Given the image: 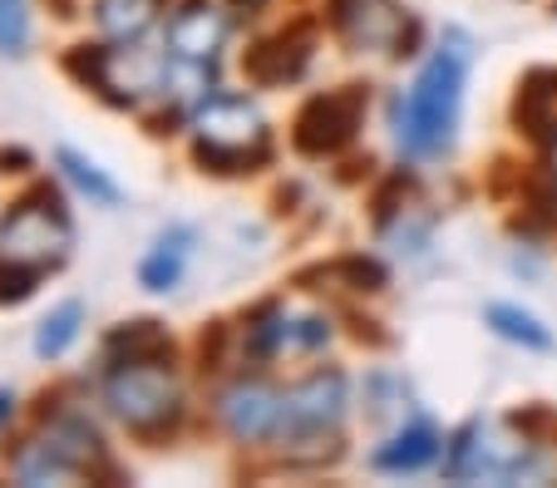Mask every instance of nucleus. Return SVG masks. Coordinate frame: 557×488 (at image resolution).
<instances>
[{"instance_id":"dca6fc26","label":"nucleus","mask_w":557,"mask_h":488,"mask_svg":"<svg viewBox=\"0 0 557 488\" xmlns=\"http://www.w3.org/2000/svg\"><path fill=\"white\" fill-rule=\"evenodd\" d=\"M188 242H193L188 227H173V233H163L153 242V252L144 256V266H138V281H144L148 291H173V287H178V276H183Z\"/></svg>"},{"instance_id":"4be33fe9","label":"nucleus","mask_w":557,"mask_h":488,"mask_svg":"<svg viewBox=\"0 0 557 488\" xmlns=\"http://www.w3.org/2000/svg\"><path fill=\"white\" fill-rule=\"evenodd\" d=\"M35 276L30 266H15V262H0V301H25L35 291Z\"/></svg>"},{"instance_id":"1a4fd4ad","label":"nucleus","mask_w":557,"mask_h":488,"mask_svg":"<svg viewBox=\"0 0 557 488\" xmlns=\"http://www.w3.org/2000/svg\"><path fill=\"white\" fill-rule=\"evenodd\" d=\"M222 420L237 439H276L282 435V395L262 380H243L222 395Z\"/></svg>"},{"instance_id":"2eb2a0df","label":"nucleus","mask_w":557,"mask_h":488,"mask_svg":"<svg viewBox=\"0 0 557 488\" xmlns=\"http://www.w3.org/2000/svg\"><path fill=\"white\" fill-rule=\"evenodd\" d=\"M173 340L163 336L158 321H134V326L109 336V365H144V361H169Z\"/></svg>"},{"instance_id":"6ab92c4d","label":"nucleus","mask_w":557,"mask_h":488,"mask_svg":"<svg viewBox=\"0 0 557 488\" xmlns=\"http://www.w3.org/2000/svg\"><path fill=\"white\" fill-rule=\"evenodd\" d=\"M488 326L498 330L504 340H518V346H528V351H547L553 346V336H547V326L537 316H528V311H518V306H488Z\"/></svg>"},{"instance_id":"ddd939ff","label":"nucleus","mask_w":557,"mask_h":488,"mask_svg":"<svg viewBox=\"0 0 557 488\" xmlns=\"http://www.w3.org/2000/svg\"><path fill=\"white\" fill-rule=\"evenodd\" d=\"M434 454H440V435H434L430 425H410L389 439V445L375 449V468L380 474H414V468H424Z\"/></svg>"},{"instance_id":"f257e3e1","label":"nucleus","mask_w":557,"mask_h":488,"mask_svg":"<svg viewBox=\"0 0 557 488\" xmlns=\"http://www.w3.org/2000/svg\"><path fill=\"white\" fill-rule=\"evenodd\" d=\"M463 70H469V45L463 35H449V50H434L405 99L395 104V138L410 159H434L454 143L463 104Z\"/></svg>"},{"instance_id":"423d86ee","label":"nucleus","mask_w":557,"mask_h":488,"mask_svg":"<svg viewBox=\"0 0 557 488\" xmlns=\"http://www.w3.org/2000/svg\"><path fill=\"white\" fill-rule=\"evenodd\" d=\"M360 114H366V95L360 89H336V95H321L301 109L296 118V149L321 159V153L346 149L360 128Z\"/></svg>"},{"instance_id":"aec40b11","label":"nucleus","mask_w":557,"mask_h":488,"mask_svg":"<svg viewBox=\"0 0 557 488\" xmlns=\"http://www.w3.org/2000/svg\"><path fill=\"white\" fill-rule=\"evenodd\" d=\"M79 321H85V311L74 306V301H64L60 311H50V316L40 321V330H35V351H40L45 361L64 355L74 346V336H79Z\"/></svg>"},{"instance_id":"f8f14e48","label":"nucleus","mask_w":557,"mask_h":488,"mask_svg":"<svg viewBox=\"0 0 557 488\" xmlns=\"http://www.w3.org/2000/svg\"><path fill=\"white\" fill-rule=\"evenodd\" d=\"M306 70V35H282V40H267L247 54V79L257 85H286Z\"/></svg>"},{"instance_id":"b1692460","label":"nucleus","mask_w":557,"mask_h":488,"mask_svg":"<svg viewBox=\"0 0 557 488\" xmlns=\"http://www.w3.org/2000/svg\"><path fill=\"white\" fill-rule=\"evenodd\" d=\"M553 168H557V153H553Z\"/></svg>"},{"instance_id":"a211bd4d","label":"nucleus","mask_w":557,"mask_h":488,"mask_svg":"<svg viewBox=\"0 0 557 488\" xmlns=\"http://www.w3.org/2000/svg\"><path fill=\"white\" fill-rule=\"evenodd\" d=\"M54 159H60L64 178H70L79 192H89L99 208H119V198H124V192H119L114 178H104V168H99V163H89L85 153H74V149H60Z\"/></svg>"},{"instance_id":"9b49d317","label":"nucleus","mask_w":557,"mask_h":488,"mask_svg":"<svg viewBox=\"0 0 557 488\" xmlns=\"http://www.w3.org/2000/svg\"><path fill=\"white\" fill-rule=\"evenodd\" d=\"M222 35H227V15L212 5V0H188L169 25V45L178 60H202L208 64L218 54Z\"/></svg>"},{"instance_id":"412c9836","label":"nucleus","mask_w":557,"mask_h":488,"mask_svg":"<svg viewBox=\"0 0 557 488\" xmlns=\"http://www.w3.org/2000/svg\"><path fill=\"white\" fill-rule=\"evenodd\" d=\"M30 40V21H25V0H0V50L21 54Z\"/></svg>"},{"instance_id":"6e6552de","label":"nucleus","mask_w":557,"mask_h":488,"mask_svg":"<svg viewBox=\"0 0 557 488\" xmlns=\"http://www.w3.org/2000/svg\"><path fill=\"white\" fill-rule=\"evenodd\" d=\"M336 25L356 50H389L410 54L405 45L414 40V25L395 0H336Z\"/></svg>"},{"instance_id":"0eeeda50","label":"nucleus","mask_w":557,"mask_h":488,"mask_svg":"<svg viewBox=\"0 0 557 488\" xmlns=\"http://www.w3.org/2000/svg\"><path fill=\"white\" fill-rule=\"evenodd\" d=\"M341 420H346V375L341 371H315L311 380L282 395V435H315V429H336Z\"/></svg>"},{"instance_id":"7ed1b4c3","label":"nucleus","mask_w":557,"mask_h":488,"mask_svg":"<svg viewBox=\"0 0 557 488\" xmlns=\"http://www.w3.org/2000/svg\"><path fill=\"white\" fill-rule=\"evenodd\" d=\"M64 252H70V223H64L60 198H54L50 188L30 192V198L0 223V262L45 272V266L64 262Z\"/></svg>"},{"instance_id":"9d476101","label":"nucleus","mask_w":557,"mask_h":488,"mask_svg":"<svg viewBox=\"0 0 557 488\" xmlns=\"http://www.w3.org/2000/svg\"><path fill=\"white\" fill-rule=\"evenodd\" d=\"M40 449H45V454H50L70 478H85V474L114 478V464H109V454H104V445H99V435H95L89 425H79V420H64V425H54L50 435L40 439Z\"/></svg>"},{"instance_id":"39448f33","label":"nucleus","mask_w":557,"mask_h":488,"mask_svg":"<svg viewBox=\"0 0 557 488\" xmlns=\"http://www.w3.org/2000/svg\"><path fill=\"white\" fill-rule=\"evenodd\" d=\"M74 75L89 79L114 104H134V99H144L148 89L169 79V64L144 50H85L74 54Z\"/></svg>"},{"instance_id":"5701e85b","label":"nucleus","mask_w":557,"mask_h":488,"mask_svg":"<svg viewBox=\"0 0 557 488\" xmlns=\"http://www.w3.org/2000/svg\"><path fill=\"white\" fill-rule=\"evenodd\" d=\"M11 410H15V395H11V390H0V425L11 420Z\"/></svg>"},{"instance_id":"f03ea898","label":"nucleus","mask_w":557,"mask_h":488,"mask_svg":"<svg viewBox=\"0 0 557 488\" xmlns=\"http://www.w3.org/2000/svg\"><path fill=\"white\" fill-rule=\"evenodd\" d=\"M193 128H198V159L222 173H237L247 163L267 159V118L247 99L232 95L202 99L198 114H193Z\"/></svg>"},{"instance_id":"f3484780","label":"nucleus","mask_w":557,"mask_h":488,"mask_svg":"<svg viewBox=\"0 0 557 488\" xmlns=\"http://www.w3.org/2000/svg\"><path fill=\"white\" fill-rule=\"evenodd\" d=\"M158 21V0H95V25L109 40H138Z\"/></svg>"},{"instance_id":"20e7f679","label":"nucleus","mask_w":557,"mask_h":488,"mask_svg":"<svg viewBox=\"0 0 557 488\" xmlns=\"http://www.w3.org/2000/svg\"><path fill=\"white\" fill-rule=\"evenodd\" d=\"M104 400L128 429H158L178 414V380L163 371V361L109 365Z\"/></svg>"},{"instance_id":"4468645a","label":"nucleus","mask_w":557,"mask_h":488,"mask_svg":"<svg viewBox=\"0 0 557 488\" xmlns=\"http://www.w3.org/2000/svg\"><path fill=\"white\" fill-rule=\"evenodd\" d=\"M518 124L537 138H557V70L528 75L523 95H518Z\"/></svg>"}]
</instances>
